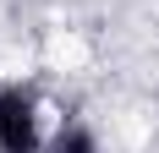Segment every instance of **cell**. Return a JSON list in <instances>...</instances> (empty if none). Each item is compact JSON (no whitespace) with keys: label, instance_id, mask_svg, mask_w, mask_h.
<instances>
[{"label":"cell","instance_id":"obj_1","mask_svg":"<svg viewBox=\"0 0 159 153\" xmlns=\"http://www.w3.org/2000/svg\"><path fill=\"white\" fill-rule=\"evenodd\" d=\"M0 153H39V115L22 88H0Z\"/></svg>","mask_w":159,"mask_h":153},{"label":"cell","instance_id":"obj_2","mask_svg":"<svg viewBox=\"0 0 159 153\" xmlns=\"http://www.w3.org/2000/svg\"><path fill=\"white\" fill-rule=\"evenodd\" d=\"M49 153H99V142H93V131H88V126L66 120V126H61V137L49 142Z\"/></svg>","mask_w":159,"mask_h":153}]
</instances>
